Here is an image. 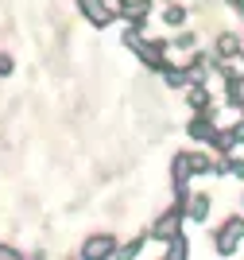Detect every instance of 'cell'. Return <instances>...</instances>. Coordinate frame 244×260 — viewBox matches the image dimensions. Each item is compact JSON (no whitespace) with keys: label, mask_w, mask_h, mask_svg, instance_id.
<instances>
[{"label":"cell","mask_w":244,"mask_h":260,"mask_svg":"<svg viewBox=\"0 0 244 260\" xmlns=\"http://www.w3.org/2000/svg\"><path fill=\"white\" fill-rule=\"evenodd\" d=\"M244 241V217H233L229 225L217 233V252L221 256H229V252H236V245Z\"/></svg>","instance_id":"cell-1"},{"label":"cell","mask_w":244,"mask_h":260,"mask_svg":"<svg viewBox=\"0 0 244 260\" xmlns=\"http://www.w3.org/2000/svg\"><path fill=\"white\" fill-rule=\"evenodd\" d=\"M78 8H82V16L89 23H97V27H105V23L113 20V8H109L105 0H78Z\"/></svg>","instance_id":"cell-2"},{"label":"cell","mask_w":244,"mask_h":260,"mask_svg":"<svg viewBox=\"0 0 244 260\" xmlns=\"http://www.w3.org/2000/svg\"><path fill=\"white\" fill-rule=\"evenodd\" d=\"M113 252H117V241H113V237H89V241H85V249H82V256L97 260V256H113Z\"/></svg>","instance_id":"cell-3"},{"label":"cell","mask_w":244,"mask_h":260,"mask_svg":"<svg viewBox=\"0 0 244 260\" xmlns=\"http://www.w3.org/2000/svg\"><path fill=\"white\" fill-rule=\"evenodd\" d=\"M155 237L170 241V237H179V214H163V221H155V229H151Z\"/></svg>","instance_id":"cell-4"},{"label":"cell","mask_w":244,"mask_h":260,"mask_svg":"<svg viewBox=\"0 0 244 260\" xmlns=\"http://www.w3.org/2000/svg\"><path fill=\"white\" fill-rule=\"evenodd\" d=\"M205 214H210V198H205V194H198V198L190 202V217H194V221H202Z\"/></svg>","instance_id":"cell-5"},{"label":"cell","mask_w":244,"mask_h":260,"mask_svg":"<svg viewBox=\"0 0 244 260\" xmlns=\"http://www.w3.org/2000/svg\"><path fill=\"white\" fill-rule=\"evenodd\" d=\"M170 260H179V256H186V241L182 237H170V252H167Z\"/></svg>","instance_id":"cell-6"},{"label":"cell","mask_w":244,"mask_h":260,"mask_svg":"<svg viewBox=\"0 0 244 260\" xmlns=\"http://www.w3.org/2000/svg\"><path fill=\"white\" fill-rule=\"evenodd\" d=\"M190 105H194V109H205V89H202V86L190 89Z\"/></svg>","instance_id":"cell-7"},{"label":"cell","mask_w":244,"mask_h":260,"mask_svg":"<svg viewBox=\"0 0 244 260\" xmlns=\"http://www.w3.org/2000/svg\"><path fill=\"white\" fill-rule=\"evenodd\" d=\"M182 20H186V12H182V8H167V23H182Z\"/></svg>","instance_id":"cell-8"},{"label":"cell","mask_w":244,"mask_h":260,"mask_svg":"<svg viewBox=\"0 0 244 260\" xmlns=\"http://www.w3.org/2000/svg\"><path fill=\"white\" fill-rule=\"evenodd\" d=\"M16 256H20L16 249H4V245H0V260H16Z\"/></svg>","instance_id":"cell-9"}]
</instances>
